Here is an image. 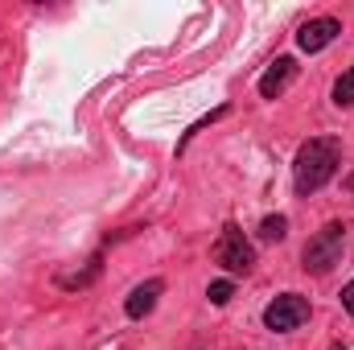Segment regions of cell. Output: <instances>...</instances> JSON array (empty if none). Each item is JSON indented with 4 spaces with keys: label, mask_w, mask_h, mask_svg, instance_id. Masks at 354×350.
Masks as SVG:
<instances>
[{
    "label": "cell",
    "mask_w": 354,
    "mask_h": 350,
    "mask_svg": "<svg viewBox=\"0 0 354 350\" xmlns=\"http://www.w3.org/2000/svg\"><path fill=\"white\" fill-rule=\"evenodd\" d=\"M342 248H346V223H326L309 243H305V252H301V264H305V272H330L334 264L342 260Z\"/></svg>",
    "instance_id": "7a4b0ae2"
},
{
    "label": "cell",
    "mask_w": 354,
    "mask_h": 350,
    "mask_svg": "<svg viewBox=\"0 0 354 350\" xmlns=\"http://www.w3.org/2000/svg\"><path fill=\"white\" fill-rule=\"evenodd\" d=\"M305 322H309V301L297 297V293L276 297V301L264 309V326L276 330V334H288V330H297V326H305Z\"/></svg>",
    "instance_id": "277c9868"
},
{
    "label": "cell",
    "mask_w": 354,
    "mask_h": 350,
    "mask_svg": "<svg viewBox=\"0 0 354 350\" xmlns=\"http://www.w3.org/2000/svg\"><path fill=\"white\" fill-rule=\"evenodd\" d=\"M334 350H346V347H334Z\"/></svg>",
    "instance_id": "7c38bea8"
},
{
    "label": "cell",
    "mask_w": 354,
    "mask_h": 350,
    "mask_svg": "<svg viewBox=\"0 0 354 350\" xmlns=\"http://www.w3.org/2000/svg\"><path fill=\"white\" fill-rule=\"evenodd\" d=\"M165 293V284L161 280H145V284H136L132 293H128V301H124V309H128V317H145V313H153V305H157V297Z\"/></svg>",
    "instance_id": "52a82bcc"
},
{
    "label": "cell",
    "mask_w": 354,
    "mask_h": 350,
    "mask_svg": "<svg viewBox=\"0 0 354 350\" xmlns=\"http://www.w3.org/2000/svg\"><path fill=\"white\" fill-rule=\"evenodd\" d=\"M214 264H223V268L235 272V276H248V272L256 268V248L243 239V231H239L235 223L223 227V235H218V243H214Z\"/></svg>",
    "instance_id": "3957f363"
},
{
    "label": "cell",
    "mask_w": 354,
    "mask_h": 350,
    "mask_svg": "<svg viewBox=\"0 0 354 350\" xmlns=\"http://www.w3.org/2000/svg\"><path fill=\"white\" fill-rule=\"evenodd\" d=\"M334 103H338V107H351V103H354V66L338 79V83H334Z\"/></svg>",
    "instance_id": "9c48e42d"
},
{
    "label": "cell",
    "mask_w": 354,
    "mask_h": 350,
    "mask_svg": "<svg viewBox=\"0 0 354 350\" xmlns=\"http://www.w3.org/2000/svg\"><path fill=\"white\" fill-rule=\"evenodd\" d=\"M292 79H297V62H292L288 54H280V58L264 71V79H260V95H264V99H280Z\"/></svg>",
    "instance_id": "8992f818"
},
{
    "label": "cell",
    "mask_w": 354,
    "mask_h": 350,
    "mask_svg": "<svg viewBox=\"0 0 354 350\" xmlns=\"http://www.w3.org/2000/svg\"><path fill=\"white\" fill-rule=\"evenodd\" d=\"M342 165V140L338 136H313L301 145L297 165H292V185L297 194H317Z\"/></svg>",
    "instance_id": "6da1fadb"
},
{
    "label": "cell",
    "mask_w": 354,
    "mask_h": 350,
    "mask_svg": "<svg viewBox=\"0 0 354 350\" xmlns=\"http://www.w3.org/2000/svg\"><path fill=\"white\" fill-rule=\"evenodd\" d=\"M338 33H342V25H338L334 17H317V21L301 25V33H297V46H301L305 54H317V50H326V46H330Z\"/></svg>",
    "instance_id": "5b68a950"
},
{
    "label": "cell",
    "mask_w": 354,
    "mask_h": 350,
    "mask_svg": "<svg viewBox=\"0 0 354 350\" xmlns=\"http://www.w3.org/2000/svg\"><path fill=\"white\" fill-rule=\"evenodd\" d=\"M206 297H210L214 305H227V301L235 297V284H231V280H214V284L206 288Z\"/></svg>",
    "instance_id": "30bf717a"
},
{
    "label": "cell",
    "mask_w": 354,
    "mask_h": 350,
    "mask_svg": "<svg viewBox=\"0 0 354 350\" xmlns=\"http://www.w3.org/2000/svg\"><path fill=\"white\" fill-rule=\"evenodd\" d=\"M284 235H288V219L284 214H268L264 223H260V239L264 243H280Z\"/></svg>",
    "instance_id": "ba28073f"
},
{
    "label": "cell",
    "mask_w": 354,
    "mask_h": 350,
    "mask_svg": "<svg viewBox=\"0 0 354 350\" xmlns=\"http://www.w3.org/2000/svg\"><path fill=\"white\" fill-rule=\"evenodd\" d=\"M342 309H346V313H354V280L342 288Z\"/></svg>",
    "instance_id": "8fae6325"
}]
</instances>
